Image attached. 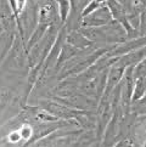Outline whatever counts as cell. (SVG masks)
<instances>
[{
    "mask_svg": "<svg viewBox=\"0 0 146 147\" xmlns=\"http://www.w3.org/2000/svg\"><path fill=\"white\" fill-rule=\"evenodd\" d=\"M18 133H20V136H21V140H29L30 136H32L33 129H32L30 125L24 124V125H22V128L18 130Z\"/></svg>",
    "mask_w": 146,
    "mask_h": 147,
    "instance_id": "cell-1",
    "label": "cell"
},
{
    "mask_svg": "<svg viewBox=\"0 0 146 147\" xmlns=\"http://www.w3.org/2000/svg\"><path fill=\"white\" fill-rule=\"evenodd\" d=\"M9 140L11 141V142H18V141L21 140L20 133H18V131H12V133L9 135Z\"/></svg>",
    "mask_w": 146,
    "mask_h": 147,
    "instance_id": "cell-2",
    "label": "cell"
},
{
    "mask_svg": "<svg viewBox=\"0 0 146 147\" xmlns=\"http://www.w3.org/2000/svg\"><path fill=\"white\" fill-rule=\"evenodd\" d=\"M24 1H26V0H17V7H18V11H21V10L23 9V6H24Z\"/></svg>",
    "mask_w": 146,
    "mask_h": 147,
    "instance_id": "cell-3",
    "label": "cell"
}]
</instances>
